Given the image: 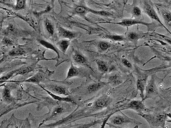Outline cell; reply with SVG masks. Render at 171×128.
Returning <instances> with one entry per match:
<instances>
[{
	"instance_id": "1",
	"label": "cell",
	"mask_w": 171,
	"mask_h": 128,
	"mask_svg": "<svg viewBox=\"0 0 171 128\" xmlns=\"http://www.w3.org/2000/svg\"><path fill=\"white\" fill-rule=\"evenodd\" d=\"M112 101V98L108 94H105L99 96L93 102H90L82 108L85 117L104 114L102 111L109 108Z\"/></svg>"
},
{
	"instance_id": "2",
	"label": "cell",
	"mask_w": 171,
	"mask_h": 128,
	"mask_svg": "<svg viewBox=\"0 0 171 128\" xmlns=\"http://www.w3.org/2000/svg\"><path fill=\"white\" fill-rule=\"evenodd\" d=\"M146 120L149 124L150 128H165L166 121H168V117L170 118V113L162 112L155 113H142L138 114Z\"/></svg>"
},
{
	"instance_id": "3",
	"label": "cell",
	"mask_w": 171,
	"mask_h": 128,
	"mask_svg": "<svg viewBox=\"0 0 171 128\" xmlns=\"http://www.w3.org/2000/svg\"><path fill=\"white\" fill-rule=\"evenodd\" d=\"M107 121L108 122L107 123L109 124L121 127L131 124L138 126L142 124L141 122L128 117L121 111L110 114V116L108 119Z\"/></svg>"
},
{
	"instance_id": "4",
	"label": "cell",
	"mask_w": 171,
	"mask_h": 128,
	"mask_svg": "<svg viewBox=\"0 0 171 128\" xmlns=\"http://www.w3.org/2000/svg\"><path fill=\"white\" fill-rule=\"evenodd\" d=\"M125 109H131L135 112H137L138 114H141L146 112L149 113L150 109L146 107L143 101L139 100H132L128 102L127 103L120 105L117 108V112Z\"/></svg>"
},
{
	"instance_id": "5",
	"label": "cell",
	"mask_w": 171,
	"mask_h": 128,
	"mask_svg": "<svg viewBox=\"0 0 171 128\" xmlns=\"http://www.w3.org/2000/svg\"><path fill=\"white\" fill-rule=\"evenodd\" d=\"M145 90L146 92L144 101L148 98H154L157 95L158 92L156 89V85L155 81L153 78H151L148 82Z\"/></svg>"
},
{
	"instance_id": "6",
	"label": "cell",
	"mask_w": 171,
	"mask_h": 128,
	"mask_svg": "<svg viewBox=\"0 0 171 128\" xmlns=\"http://www.w3.org/2000/svg\"><path fill=\"white\" fill-rule=\"evenodd\" d=\"M58 29V35L59 37L62 39L71 40L77 37V33L76 32L65 29L62 27H59Z\"/></svg>"
},
{
	"instance_id": "7",
	"label": "cell",
	"mask_w": 171,
	"mask_h": 128,
	"mask_svg": "<svg viewBox=\"0 0 171 128\" xmlns=\"http://www.w3.org/2000/svg\"><path fill=\"white\" fill-rule=\"evenodd\" d=\"M104 122H107L106 117L105 118L100 119L96 120H95L89 123L78 124L70 128H90L98 124H102Z\"/></svg>"
},
{
	"instance_id": "8",
	"label": "cell",
	"mask_w": 171,
	"mask_h": 128,
	"mask_svg": "<svg viewBox=\"0 0 171 128\" xmlns=\"http://www.w3.org/2000/svg\"><path fill=\"white\" fill-rule=\"evenodd\" d=\"M45 77V76L44 74L41 71H39L36 75H33L32 77L26 80L18 81H15V82H32V83L38 84L44 79Z\"/></svg>"
},
{
	"instance_id": "9",
	"label": "cell",
	"mask_w": 171,
	"mask_h": 128,
	"mask_svg": "<svg viewBox=\"0 0 171 128\" xmlns=\"http://www.w3.org/2000/svg\"><path fill=\"white\" fill-rule=\"evenodd\" d=\"M105 85L106 83L103 82H96L91 83L86 87V91L89 94L95 93L100 90Z\"/></svg>"
},
{
	"instance_id": "10",
	"label": "cell",
	"mask_w": 171,
	"mask_h": 128,
	"mask_svg": "<svg viewBox=\"0 0 171 128\" xmlns=\"http://www.w3.org/2000/svg\"><path fill=\"white\" fill-rule=\"evenodd\" d=\"M50 89L52 90V92L56 94L67 96L69 94L68 90L66 87L60 85H52L50 87Z\"/></svg>"
},
{
	"instance_id": "11",
	"label": "cell",
	"mask_w": 171,
	"mask_h": 128,
	"mask_svg": "<svg viewBox=\"0 0 171 128\" xmlns=\"http://www.w3.org/2000/svg\"><path fill=\"white\" fill-rule=\"evenodd\" d=\"M144 11L152 19H154V20H156V21H158V22H159L163 26V25L162 24L161 22L160 19L159 18L158 16V15H157V13L155 12V10L153 9V7L148 4H146L144 6Z\"/></svg>"
},
{
	"instance_id": "12",
	"label": "cell",
	"mask_w": 171,
	"mask_h": 128,
	"mask_svg": "<svg viewBox=\"0 0 171 128\" xmlns=\"http://www.w3.org/2000/svg\"><path fill=\"white\" fill-rule=\"evenodd\" d=\"M41 87L44 90L48 93V94L52 96L54 99L56 100V101H64L69 102V103H72L75 104H76V102L72 100L71 98H70L69 97H62L58 96V95H56L54 94L52 92L50 91H48V90L44 88L41 85H40Z\"/></svg>"
},
{
	"instance_id": "13",
	"label": "cell",
	"mask_w": 171,
	"mask_h": 128,
	"mask_svg": "<svg viewBox=\"0 0 171 128\" xmlns=\"http://www.w3.org/2000/svg\"><path fill=\"white\" fill-rule=\"evenodd\" d=\"M110 23L117 24V25H121L122 26L125 27L131 26L134 25H136V24H143V25H148V23L131 19H124V20H123L121 22H118V23Z\"/></svg>"
},
{
	"instance_id": "14",
	"label": "cell",
	"mask_w": 171,
	"mask_h": 128,
	"mask_svg": "<svg viewBox=\"0 0 171 128\" xmlns=\"http://www.w3.org/2000/svg\"><path fill=\"white\" fill-rule=\"evenodd\" d=\"M69 40L62 39L56 43L57 47L63 53H65L70 45Z\"/></svg>"
},
{
	"instance_id": "15",
	"label": "cell",
	"mask_w": 171,
	"mask_h": 128,
	"mask_svg": "<svg viewBox=\"0 0 171 128\" xmlns=\"http://www.w3.org/2000/svg\"><path fill=\"white\" fill-rule=\"evenodd\" d=\"M146 80V79H140L137 81V89L138 90L140 91V96L142 99V101H143L144 99V92L146 89V86L147 85Z\"/></svg>"
},
{
	"instance_id": "16",
	"label": "cell",
	"mask_w": 171,
	"mask_h": 128,
	"mask_svg": "<svg viewBox=\"0 0 171 128\" xmlns=\"http://www.w3.org/2000/svg\"><path fill=\"white\" fill-rule=\"evenodd\" d=\"M35 70V67L34 65H30L28 66L23 67L19 69L16 70L15 74L14 77H16L18 75H24L30 73L34 71Z\"/></svg>"
},
{
	"instance_id": "17",
	"label": "cell",
	"mask_w": 171,
	"mask_h": 128,
	"mask_svg": "<svg viewBox=\"0 0 171 128\" xmlns=\"http://www.w3.org/2000/svg\"><path fill=\"white\" fill-rule=\"evenodd\" d=\"M72 59L75 63L78 64H83L85 63L86 60L84 56L82 54L77 51H75L72 55Z\"/></svg>"
},
{
	"instance_id": "18",
	"label": "cell",
	"mask_w": 171,
	"mask_h": 128,
	"mask_svg": "<svg viewBox=\"0 0 171 128\" xmlns=\"http://www.w3.org/2000/svg\"><path fill=\"white\" fill-rule=\"evenodd\" d=\"M2 97L3 100L6 103H11L13 100L11 95V91L9 88L6 87H5L3 91Z\"/></svg>"
},
{
	"instance_id": "19",
	"label": "cell",
	"mask_w": 171,
	"mask_h": 128,
	"mask_svg": "<svg viewBox=\"0 0 171 128\" xmlns=\"http://www.w3.org/2000/svg\"><path fill=\"white\" fill-rule=\"evenodd\" d=\"M78 74L79 70L73 64L71 63L70 68L68 72L67 73V76L66 79L76 77V76H78Z\"/></svg>"
},
{
	"instance_id": "20",
	"label": "cell",
	"mask_w": 171,
	"mask_h": 128,
	"mask_svg": "<svg viewBox=\"0 0 171 128\" xmlns=\"http://www.w3.org/2000/svg\"><path fill=\"white\" fill-rule=\"evenodd\" d=\"M44 25L45 29L48 34L51 36H53L54 34V28L52 23L48 18H46L45 20Z\"/></svg>"
},
{
	"instance_id": "21",
	"label": "cell",
	"mask_w": 171,
	"mask_h": 128,
	"mask_svg": "<svg viewBox=\"0 0 171 128\" xmlns=\"http://www.w3.org/2000/svg\"><path fill=\"white\" fill-rule=\"evenodd\" d=\"M26 52L24 49L21 48H16L10 51L9 53V55L11 57H15L23 55Z\"/></svg>"
},
{
	"instance_id": "22",
	"label": "cell",
	"mask_w": 171,
	"mask_h": 128,
	"mask_svg": "<svg viewBox=\"0 0 171 128\" xmlns=\"http://www.w3.org/2000/svg\"><path fill=\"white\" fill-rule=\"evenodd\" d=\"M38 41L42 46H43L44 47L48 48V49H51V50H53L57 54V55H58V57H59V55L58 51H57V50L54 47L53 45L51 44L50 43L48 42V41L43 39H39L38 40Z\"/></svg>"
},
{
	"instance_id": "23",
	"label": "cell",
	"mask_w": 171,
	"mask_h": 128,
	"mask_svg": "<svg viewBox=\"0 0 171 128\" xmlns=\"http://www.w3.org/2000/svg\"><path fill=\"white\" fill-rule=\"evenodd\" d=\"M96 63L99 71L102 72H105L107 71L108 67L105 63L100 60L97 61Z\"/></svg>"
},
{
	"instance_id": "24",
	"label": "cell",
	"mask_w": 171,
	"mask_h": 128,
	"mask_svg": "<svg viewBox=\"0 0 171 128\" xmlns=\"http://www.w3.org/2000/svg\"><path fill=\"white\" fill-rule=\"evenodd\" d=\"M65 111V109L62 106H58L54 110L52 115L51 116V118H54L61 115L62 113H64Z\"/></svg>"
},
{
	"instance_id": "25",
	"label": "cell",
	"mask_w": 171,
	"mask_h": 128,
	"mask_svg": "<svg viewBox=\"0 0 171 128\" xmlns=\"http://www.w3.org/2000/svg\"><path fill=\"white\" fill-rule=\"evenodd\" d=\"M16 31L15 27L13 25H10L3 31V33L5 36H8L11 34H13Z\"/></svg>"
},
{
	"instance_id": "26",
	"label": "cell",
	"mask_w": 171,
	"mask_h": 128,
	"mask_svg": "<svg viewBox=\"0 0 171 128\" xmlns=\"http://www.w3.org/2000/svg\"><path fill=\"white\" fill-rule=\"evenodd\" d=\"M26 1L25 0H18L16 1L15 9L17 11L23 10L25 8Z\"/></svg>"
},
{
	"instance_id": "27",
	"label": "cell",
	"mask_w": 171,
	"mask_h": 128,
	"mask_svg": "<svg viewBox=\"0 0 171 128\" xmlns=\"http://www.w3.org/2000/svg\"><path fill=\"white\" fill-rule=\"evenodd\" d=\"M140 36L138 33L135 32H131L128 34V38L129 40L134 42L136 41L139 38Z\"/></svg>"
},
{
	"instance_id": "28",
	"label": "cell",
	"mask_w": 171,
	"mask_h": 128,
	"mask_svg": "<svg viewBox=\"0 0 171 128\" xmlns=\"http://www.w3.org/2000/svg\"><path fill=\"white\" fill-rule=\"evenodd\" d=\"M15 71L16 70H14L11 71L10 73H8L6 75L0 78V82L6 81L9 80L12 77H14L15 74Z\"/></svg>"
},
{
	"instance_id": "29",
	"label": "cell",
	"mask_w": 171,
	"mask_h": 128,
	"mask_svg": "<svg viewBox=\"0 0 171 128\" xmlns=\"http://www.w3.org/2000/svg\"><path fill=\"white\" fill-rule=\"evenodd\" d=\"M88 12H91V13H93L99 15H102V16H109L112 15L110 13L106 12V11H96L89 9Z\"/></svg>"
},
{
	"instance_id": "30",
	"label": "cell",
	"mask_w": 171,
	"mask_h": 128,
	"mask_svg": "<svg viewBox=\"0 0 171 128\" xmlns=\"http://www.w3.org/2000/svg\"><path fill=\"white\" fill-rule=\"evenodd\" d=\"M88 8H86L84 6H77L75 9V12L76 13L82 14H84L88 12Z\"/></svg>"
},
{
	"instance_id": "31",
	"label": "cell",
	"mask_w": 171,
	"mask_h": 128,
	"mask_svg": "<svg viewBox=\"0 0 171 128\" xmlns=\"http://www.w3.org/2000/svg\"><path fill=\"white\" fill-rule=\"evenodd\" d=\"M98 46L102 51H105L109 48L110 45L108 43L102 41L99 43Z\"/></svg>"
},
{
	"instance_id": "32",
	"label": "cell",
	"mask_w": 171,
	"mask_h": 128,
	"mask_svg": "<svg viewBox=\"0 0 171 128\" xmlns=\"http://www.w3.org/2000/svg\"><path fill=\"white\" fill-rule=\"evenodd\" d=\"M162 15L164 20L166 22L169 23V24H170V25L171 18L170 13H167V12H163L162 13Z\"/></svg>"
},
{
	"instance_id": "33",
	"label": "cell",
	"mask_w": 171,
	"mask_h": 128,
	"mask_svg": "<svg viewBox=\"0 0 171 128\" xmlns=\"http://www.w3.org/2000/svg\"><path fill=\"white\" fill-rule=\"evenodd\" d=\"M107 38L114 41H122L124 39V38L122 36L117 35H110L107 36Z\"/></svg>"
},
{
	"instance_id": "34",
	"label": "cell",
	"mask_w": 171,
	"mask_h": 128,
	"mask_svg": "<svg viewBox=\"0 0 171 128\" xmlns=\"http://www.w3.org/2000/svg\"><path fill=\"white\" fill-rule=\"evenodd\" d=\"M52 10V8L50 6H47V8L45 9L44 11H42V12H38V13H34V14L35 15L37 16H40V15H42L43 14L46 13H48L49 11H50Z\"/></svg>"
},
{
	"instance_id": "35",
	"label": "cell",
	"mask_w": 171,
	"mask_h": 128,
	"mask_svg": "<svg viewBox=\"0 0 171 128\" xmlns=\"http://www.w3.org/2000/svg\"><path fill=\"white\" fill-rule=\"evenodd\" d=\"M2 43L6 46H11L13 45V42L10 39L7 38H4L2 41Z\"/></svg>"
},
{
	"instance_id": "36",
	"label": "cell",
	"mask_w": 171,
	"mask_h": 128,
	"mask_svg": "<svg viewBox=\"0 0 171 128\" xmlns=\"http://www.w3.org/2000/svg\"><path fill=\"white\" fill-rule=\"evenodd\" d=\"M133 13L134 14L135 16H139L141 15V11L139 7H137V6H135V7H134L133 9Z\"/></svg>"
},
{
	"instance_id": "37",
	"label": "cell",
	"mask_w": 171,
	"mask_h": 128,
	"mask_svg": "<svg viewBox=\"0 0 171 128\" xmlns=\"http://www.w3.org/2000/svg\"><path fill=\"white\" fill-rule=\"evenodd\" d=\"M122 63L124 65V66L128 68H131L132 67L131 64L127 59H122Z\"/></svg>"
},
{
	"instance_id": "38",
	"label": "cell",
	"mask_w": 171,
	"mask_h": 128,
	"mask_svg": "<svg viewBox=\"0 0 171 128\" xmlns=\"http://www.w3.org/2000/svg\"><path fill=\"white\" fill-rule=\"evenodd\" d=\"M106 125H107L110 128H124L123 127H119V126H114V125H111V124H109L108 123H106ZM139 126H135L134 128H138Z\"/></svg>"
},
{
	"instance_id": "39",
	"label": "cell",
	"mask_w": 171,
	"mask_h": 128,
	"mask_svg": "<svg viewBox=\"0 0 171 128\" xmlns=\"http://www.w3.org/2000/svg\"><path fill=\"white\" fill-rule=\"evenodd\" d=\"M5 68H0V75L2 73H3L5 70Z\"/></svg>"
},
{
	"instance_id": "40",
	"label": "cell",
	"mask_w": 171,
	"mask_h": 128,
	"mask_svg": "<svg viewBox=\"0 0 171 128\" xmlns=\"http://www.w3.org/2000/svg\"><path fill=\"white\" fill-rule=\"evenodd\" d=\"M2 18L0 15V23H1L2 21Z\"/></svg>"
},
{
	"instance_id": "41",
	"label": "cell",
	"mask_w": 171,
	"mask_h": 128,
	"mask_svg": "<svg viewBox=\"0 0 171 128\" xmlns=\"http://www.w3.org/2000/svg\"></svg>"
}]
</instances>
